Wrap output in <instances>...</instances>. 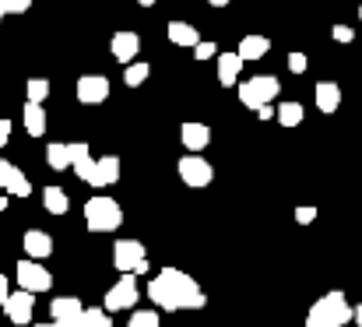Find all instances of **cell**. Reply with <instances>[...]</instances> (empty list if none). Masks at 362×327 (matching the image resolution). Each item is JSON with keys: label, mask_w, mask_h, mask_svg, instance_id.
Masks as SVG:
<instances>
[{"label": "cell", "mask_w": 362, "mask_h": 327, "mask_svg": "<svg viewBox=\"0 0 362 327\" xmlns=\"http://www.w3.org/2000/svg\"><path fill=\"white\" fill-rule=\"evenodd\" d=\"M356 324L362 327V303H359V306H356Z\"/></svg>", "instance_id": "obj_39"}, {"label": "cell", "mask_w": 362, "mask_h": 327, "mask_svg": "<svg viewBox=\"0 0 362 327\" xmlns=\"http://www.w3.org/2000/svg\"><path fill=\"white\" fill-rule=\"evenodd\" d=\"M303 116H306L303 103H281V106H278V123H281V127H299Z\"/></svg>", "instance_id": "obj_26"}, {"label": "cell", "mask_w": 362, "mask_h": 327, "mask_svg": "<svg viewBox=\"0 0 362 327\" xmlns=\"http://www.w3.org/2000/svg\"><path fill=\"white\" fill-rule=\"evenodd\" d=\"M331 35H334V39H338V42H345V46H349V42H352V39H356V32H352V28H349V25H334V28H331Z\"/></svg>", "instance_id": "obj_32"}, {"label": "cell", "mask_w": 362, "mask_h": 327, "mask_svg": "<svg viewBox=\"0 0 362 327\" xmlns=\"http://www.w3.org/2000/svg\"><path fill=\"white\" fill-rule=\"evenodd\" d=\"M349 321H356V306H349L345 292H327L306 314V327H345Z\"/></svg>", "instance_id": "obj_2"}, {"label": "cell", "mask_w": 362, "mask_h": 327, "mask_svg": "<svg viewBox=\"0 0 362 327\" xmlns=\"http://www.w3.org/2000/svg\"><path fill=\"white\" fill-rule=\"evenodd\" d=\"M21 243H25V253H28L32 260H46V257L53 253V239H49V232H42V229H28Z\"/></svg>", "instance_id": "obj_15"}, {"label": "cell", "mask_w": 362, "mask_h": 327, "mask_svg": "<svg viewBox=\"0 0 362 327\" xmlns=\"http://www.w3.org/2000/svg\"><path fill=\"white\" fill-rule=\"evenodd\" d=\"M14 278H18V285L25 289V292H49L53 289V275H49V268H42V260H32V257H25V260H18V268H14Z\"/></svg>", "instance_id": "obj_6"}, {"label": "cell", "mask_w": 362, "mask_h": 327, "mask_svg": "<svg viewBox=\"0 0 362 327\" xmlns=\"http://www.w3.org/2000/svg\"><path fill=\"white\" fill-rule=\"evenodd\" d=\"M7 176H11V162L0 159V190H7Z\"/></svg>", "instance_id": "obj_36"}, {"label": "cell", "mask_w": 362, "mask_h": 327, "mask_svg": "<svg viewBox=\"0 0 362 327\" xmlns=\"http://www.w3.org/2000/svg\"><path fill=\"white\" fill-rule=\"evenodd\" d=\"M317 218V208H310V205H303V208H296V222L299 225H310Z\"/></svg>", "instance_id": "obj_33"}, {"label": "cell", "mask_w": 362, "mask_h": 327, "mask_svg": "<svg viewBox=\"0 0 362 327\" xmlns=\"http://www.w3.org/2000/svg\"><path fill=\"white\" fill-rule=\"evenodd\" d=\"M7 141H11V120L4 116V120H0V148H4Z\"/></svg>", "instance_id": "obj_35"}, {"label": "cell", "mask_w": 362, "mask_h": 327, "mask_svg": "<svg viewBox=\"0 0 362 327\" xmlns=\"http://www.w3.org/2000/svg\"><path fill=\"white\" fill-rule=\"evenodd\" d=\"M78 327H113V321H110V310L103 306V310H85L81 314V321H78Z\"/></svg>", "instance_id": "obj_27"}, {"label": "cell", "mask_w": 362, "mask_h": 327, "mask_svg": "<svg viewBox=\"0 0 362 327\" xmlns=\"http://www.w3.org/2000/svg\"><path fill=\"white\" fill-rule=\"evenodd\" d=\"M137 296H141V289H137V275H120V282L106 292V310L110 314H120V310H134V303H137Z\"/></svg>", "instance_id": "obj_8"}, {"label": "cell", "mask_w": 362, "mask_h": 327, "mask_svg": "<svg viewBox=\"0 0 362 327\" xmlns=\"http://www.w3.org/2000/svg\"><path fill=\"white\" fill-rule=\"evenodd\" d=\"M21 116H25V130L32 137H42L46 134V109H42V103H25Z\"/></svg>", "instance_id": "obj_21"}, {"label": "cell", "mask_w": 362, "mask_h": 327, "mask_svg": "<svg viewBox=\"0 0 362 327\" xmlns=\"http://www.w3.org/2000/svg\"><path fill=\"white\" fill-rule=\"evenodd\" d=\"M46 166H49V169H57V173H64V169H74L71 144H64V141H53V144H46Z\"/></svg>", "instance_id": "obj_19"}, {"label": "cell", "mask_w": 362, "mask_h": 327, "mask_svg": "<svg viewBox=\"0 0 362 327\" xmlns=\"http://www.w3.org/2000/svg\"><path fill=\"white\" fill-rule=\"evenodd\" d=\"M148 74H151L148 60H134V64H127L123 81H127V88H137V85H144V81H148Z\"/></svg>", "instance_id": "obj_25"}, {"label": "cell", "mask_w": 362, "mask_h": 327, "mask_svg": "<svg viewBox=\"0 0 362 327\" xmlns=\"http://www.w3.org/2000/svg\"><path fill=\"white\" fill-rule=\"evenodd\" d=\"M306 67H310L306 53H288V71L292 74H306Z\"/></svg>", "instance_id": "obj_30"}, {"label": "cell", "mask_w": 362, "mask_h": 327, "mask_svg": "<svg viewBox=\"0 0 362 327\" xmlns=\"http://www.w3.org/2000/svg\"><path fill=\"white\" fill-rule=\"evenodd\" d=\"M313 99H317V109H320V113H338V106H341V88H338L334 81H320V85L313 88Z\"/></svg>", "instance_id": "obj_18"}, {"label": "cell", "mask_w": 362, "mask_h": 327, "mask_svg": "<svg viewBox=\"0 0 362 327\" xmlns=\"http://www.w3.org/2000/svg\"><path fill=\"white\" fill-rule=\"evenodd\" d=\"M110 50H113V57L120 64H134L137 60V50H141V39H137V32H117L113 42H110Z\"/></svg>", "instance_id": "obj_13"}, {"label": "cell", "mask_w": 362, "mask_h": 327, "mask_svg": "<svg viewBox=\"0 0 362 327\" xmlns=\"http://www.w3.org/2000/svg\"><path fill=\"white\" fill-rule=\"evenodd\" d=\"M4 14H7V4H4V0H0V21H4Z\"/></svg>", "instance_id": "obj_42"}, {"label": "cell", "mask_w": 362, "mask_h": 327, "mask_svg": "<svg viewBox=\"0 0 362 327\" xmlns=\"http://www.w3.org/2000/svg\"><path fill=\"white\" fill-rule=\"evenodd\" d=\"M4 314H7V321L11 324H32V314H35V296L32 292H25V289H18V292H11L7 296V303H4Z\"/></svg>", "instance_id": "obj_10"}, {"label": "cell", "mask_w": 362, "mask_h": 327, "mask_svg": "<svg viewBox=\"0 0 362 327\" xmlns=\"http://www.w3.org/2000/svg\"><path fill=\"white\" fill-rule=\"evenodd\" d=\"M81 314H85V306H81V299H74V296H57V299L49 303V317H53L57 324L78 327Z\"/></svg>", "instance_id": "obj_12"}, {"label": "cell", "mask_w": 362, "mask_h": 327, "mask_svg": "<svg viewBox=\"0 0 362 327\" xmlns=\"http://www.w3.org/2000/svg\"><path fill=\"white\" fill-rule=\"evenodd\" d=\"M359 18H362V7H359Z\"/></svg>", "instance_id": "obj_44"}, {"label": "cell", "mask_w": 362, "mask_h": 327, "mask_svg": "<svg viewBox=\"0 0 362 327\" xmlns=\"http://www.w3.org/2000/svg\"><path fill=\"white\" fill-rule=\"evenodd\" d=\"M190 327H201V324H190Z\"/></svg>", "instance_id": "obj_45"}, {"label": "cell", "mask_w": 362, "mask_h": 327, "mask_svg": "<svg viewBox=\"0 0 362 327\" xmlns=\"http://www.w3.org/2000/svg\"><path fill=\"white\" fill-rule=\"evenodd\" d=\"M148 299L158 306V310H204L208 306V296L204 289L180 268H162L151 282H148Z\"/></svg>", "instance_id": "obj_1"}, {"label": "cell", "mask_w": 362, "mask_h": 327, "mask_svg": "<svg viewBox=\"0 0 362 327\" xmlns=\"http://www.w3.org/2000/svg\"><path fill=\"white\" fill-rule=\"evenodd\" d=\"M113 264L120 275H148V253L141 239H117L113 246Z\"/></svg>", "instance_id": "obj_5"}, {"label": "cell", "mask_w": 362, "mask_h": 327, "mask_svg": "<svg viewBox=\"0 0 362 327\" xmlns=\"http://www.w3.org/2000/svg\"><path fill=\"white\" fill-rule=\"evenodd\" d=\"M28 103H46V96H49V81L46 78H28Z\"/></svg>", "instance_id": "obj_28"}, {"label": "cell", "mask_w": 362, "mask_h": 327, "mask_svg": "<svg viewBox=\"0 0 362 327\" xmlns=\"http://www.w3.org/2000/svg\"><path fill=\"white\" fill-rule=\"evenodd\" d=\"M158 324H162V321H158V314H155V310H134L127 327H158Z\"/></svg>", "instance_id": "obj_29"}, {"label": "cell", "mask_w": 362, "mask_h": 327, "mask_svg": "<svg viewBox=\"0 0 362 327\" xmlns=\"http://www.w3.org/2000/svg\"><path fill=\"white\" fill-rule=\"evenodd\" d=\"M169 39L176 42V46H197L201 42V32L190 25V21H169Z\"/></svg>", "instance_id": "obj_22"}, {"label": "cell", "mask_w": 362, "mask_h": 327, "mask_svg": "<svg viewBox=\"0 0 362 327\" xmlns=\"http://www.w3.org/2000/svg\"><path fill=\"white\" fill-rule=\"evenodd\" d=\"M7 197H11V194H0V212L7 208Z\"/></svg>", "instance_id": "obj_40"}, {"label": "cell", "mask_w": 362, "mask_h": 327, "mask_svg": "<svg viewBox=\"0 0 362 327\" xmlns=\"http://www.w3.org/2000/svg\"><path fill=\"white\" fill-rule=\"evenodd\" d=\"M4 194H11V197H28L32 194V183H28V176L18 166H11V176H7V190Z\"/></svg>", "instance_id": "obj_24"}, {"label": "cell", "mask_w": 362, "mask_h": 327, "mask_svg": "<svg viewBox=\"0 0 362 327\" xmlns=\"http://www.w3.org/2000/svg\"><path fill=\"white\" fill-rule=\"evenodd\" d=\"M35 327H67V324H57V321H53V324H35Z\"/></svg>", "instance_id": "obj_43"}, {"label": "cell", "mask_w": 362, "mask_h": 327, "mask_svg": "<svg viewBox=\"0 0 362 327\" xmlns=\"http://www.w3.org/2000/svg\"><path fill=\"white\" fill-rule=\"evenodd\" d=\"M194 57H197V60H211V57H218V46H215V42H197V46H194Z\"/></svg>", "instance_id": "obj_31"}, {"label": "cell", "mask_w": 362, "mask_h": 327, "mask_svg": "<svg viewBox=\"0 0 362 327\" xmlns=\"http://www.w3.org/2000/svg\"><path fill=\"white\" fill-rule=\"evenodd\" d=\"M236 53H240L243 60H260V57L271 53V39H267V35H243Z\"/></svg>", "instance_id": "obj_20"}, {"label": "cell", "mask_w": 362, "mask_h": 327, "mask_svg": "<svg viewBox=\"0 0 362 327\" xmlns=\"http://www.w3.org/2000/svg\"><path fill=\"white\" fill-rule=\"evenodd\" d=\"M71 155H74V173H78V180L92 183V176H95V162H99V159H92V151H88L85 141H71Z\"/></svg>", "instance_id": "obj_14"}, {"label": "cell", "mask_w": 362, "mask_h": 327, "mask_svg": "<svg viewBox=\"0 0 362 327\" xmlns=\"http://www.w3.org/2000/svg\"><path fill=\"white\" fill-rule=\"evenodd\" d=\"M42 208H46L49 215H67L71 197H67L60 187H46V190H42Z\"/></svg>", "instance_id": "obj_23"}, {"label": "cell", "mask_w": 362, "mask_h": 327, "mask_svg": "<svg viewBox=\"0 0 362 327\" xmlns=\"http://www.w3.org/2000/svg\"><path fill=\"white\" fill-rule=\"evenodd\" d=\"M180 141H183V148H187L190 155H201V151L211 144V127H208V123L190 120V123H183V127H180Z\"/></svg>", "instance_id": "obj_11"}, {"label": "cell", "mask_w": 362, "mask_h": 327, "mask_svg": "<svg viewBox=\"0 0 362 327\" xmlns=\"http://www.w3.org/2000/svg\"><path fill=\"white\" fill-rule=\"evenodd\" d=\"M278 92H281V81L274 74H257L240 85V103L257 113L260 106H271V99H278Z\"/></svg>", "instance_id": "obj_4"}, {"label": "cell", "mask_w": 362, "mask_h": 327, "mask_svg": "<svg viewBox=\"0 0 362 327\" xmlns=\"http://www.w3.org/2000/svg\"><path fill=\"white\" fill-rule=\"evenodd\" d=\"M243 60L240 53H218V85L222 88H233L240 81V71H243Z\"/></svg>", "instance_id": "obj_16"}, {"label": "cell", "mask_w": 362, "mask_h": 327, "mask_svg": "<svg viewBox=\"0 0 362 327\" xmlns=\"http://www.w3.org/2000/svg\"><path fill=\"white\" fill-rule=\"evenodd\" d=\"M176 173H180V180H183L187 187H194V190H201V187H208V183L215 180V169H211V162H208L204 155H183V159L176 162Z\"/></svg>", "instance_id": "obj_7"}, {"label": "cell", "mask_w": 362, "mask_h": 327, "mask_svg": "<svg viewBox=\"0 0 362 327\" xmlns=\"http://www.w3.org/2000/svg\"><path fill=\"white\" fill-rule=\"evenodd\" d=\"M85 222H88L92 232H117V229L123 225L120 201H113V197H106V194L85 201Z\"/></svg>", "instance_id": "obj_3"}, {"label": "cell", "mask_w": 362, "mask_h": 327, "mask_svg": "<svg viewBox=\"0 0 362 327\" xmlns=\"http://www.w3.org/2000/svg\"><path fill=\"white\" fill-rule=\"evenodd\" d=\"M7 296H11V285H7V275H0V306L7 303Z\"/></svg>", "instance_id": "obj_37"}, {"label": "cell", "mask_w": 362, "mask_h": 327, "mask_svg": "<svg viewBox=\"0 0 362 327\" xmlns=\"http://www.w3.org/2000/svg\"><path fill=\"white\" fill-rule=\"evenodd\" d=\"M74 96L81 106H103L110 99V78L103 74H81L78 85H74Z\"/></svg>", "instance_id": "obj_9"}, {"label": "cell", "mask_w": 362, "mask_h": 327, "mask_svg": "<svg viewBox=\"0 0 362 327\" xmlns=\"http://www.w3.org/2000/svg\"><path fill=\"white\" fill-rule=\"evenodd\" d=\"M7 4V14H25L32 7V0H4Z\"/></svg>", "instance_id": "obj_34"}, {"label": "cell", "mask_w": 362, "mask_h": 327, "mask_svg": "<svg viewBox=\"0 0 362 327\" xmlns=\"http://www.w3.org/2000/svg\"><path fill=\"white\" fill-rule=\"evenodd\" d=\"M120 180V159L117 155H103L95 162V176H92V187H113Z\"/></svg>", "instance_id": "obj_17"}, {"label": "cell", "mask_w": 362, "mask_h": 327, "mask_svg": "<svg viewBox=\"0 0 362 327\" xmlns=\"http://www.w3.org/2000/svg\"><path fill=\"white\" fill-rule=\"evenodd\" d=\"M137 4H141V7H155V0H137Z\"/></svg>", "instance_id": "obj_41"}, {"label": "cell", "mask_w": 362, "mask_h": 327, "mask_svg": "<svg viewBox=\"0 0 362 327\" xmlns=\"http://www.w3.org/2000/svg\"><path fill=\"white\" fill-rule=\"evenodd\" d=\"M208 4H211V7H229L233 0H208Z\"/></svg>", "instance_id": "obj_38"}]
</instances>
